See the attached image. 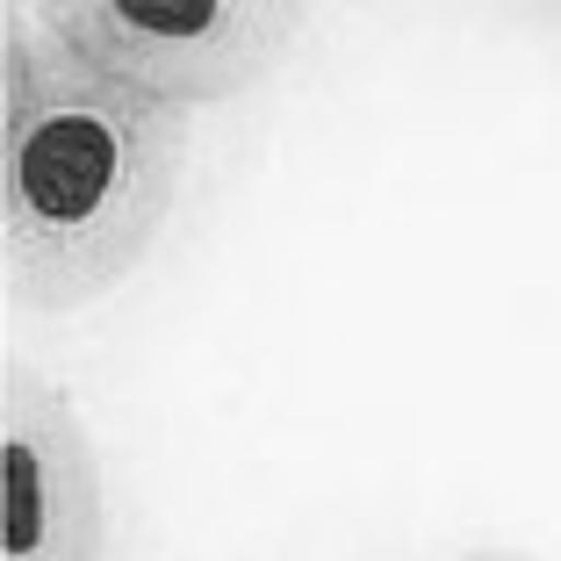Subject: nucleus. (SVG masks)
Listing matches in <instances>:
<instances>
[{
    "label": "nucleus",
    "instance_id": "nucleus-1",
    "mask_svg": "<svg viewBox=\"0 0 561 561\" xmlns=\"http://www.w3.org/2000/svg\"><path fill=\"white\" fill-rule=\"evenodd\" d=\"M195 116L101 80L50 36L0 44V260L8 302L72 317L145 266L187 173Z\"/></svg>",
    "mask_w": 561,
    "mask_h": 561
},
{
    "label": "nucleus",
    "instance_id": "nucleus-2",
    "mask_svg": "<svg viewBox=\"0 0 561 561\" xmlns=\"http://www.w3.org/2000/svg\"><path fill=\"white\" fill-rule=\"evenodd\" d=\"M36 30L159 108H216L274 80L302 30L288 0H44Z\"/></svg>",
    "mask_w": 561,
    "mask_h": 561
},
{
    "label": "nucleus",
    "instance_id": "nucleus-3",
    "mask_svg": "<svg viewBox=\"0 0 561 561\" xmlns=\"http://www.w3.org/2000/svg\"><path fill=\"white\" fill-rule=\"evenodd\" d=\"M0 561H108V496L87 417L22 360L0 381Z\"/></svg>",
    "mask_w": 561,
    "mask_h": 561
},
{
    "label": "nucleus",
    "instance_id": "nucleus-4",
    "mask_svg": "<svg viewBox=\"0 0 561 561\" xmlns=\"http://www.w3.org/2000/svg\"><path fill=\"white\" fill-rule=\"evenodd\" d=\"M461 561H540V554H526V547H468Z\"/></svg>",
    "mask_w": 561,
    "mask_h": 561
}]
</instances>
